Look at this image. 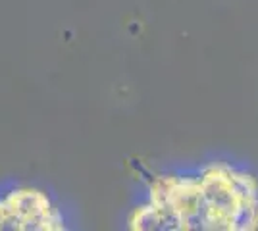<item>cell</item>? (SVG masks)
<instances>
[{"mask_svg":"<svg viewBox=\"0 0 258 231\" xmlns=\"http://www.w3.org/2000/svg\"><path fill=\"white\" fill-rule=\"evenodd\" d=\"M131 231H258V176L227 160L149 177Z\"/></svg>","mask_w":258,"mask_h":231,"instance_id":"cell-1","label":"cell"},{"mask_svg":"<svg viewBox=\"0 0 258 231\" xmlns=\"http://www.w3.org/2000/svg\"><path fill=\"white\" fill-rule=\"evenodd\" d=\"M68 220L46 191L20 185L0 195V231H66Z\"/></svg>","mask_w":258,"mask_h":231,"instance_id":"cell-2","label":"cell"}]
</instances>
